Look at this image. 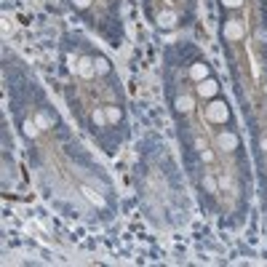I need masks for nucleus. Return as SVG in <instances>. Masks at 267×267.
<instances>
[{
  "label": "nucleus",
  "mask_w": 267,
  "mask_h": 267,
  "mask_svg": "<svg viewBox=\"0 0 267 267\" xmlns=\"http://www.w3.org/2000/svg\"><path fill=\"white\" fill-rule=\"evenodd\" d=\"M104 112H107V123H118V120H120V110H118V107H107Z\"/></svg>",
  "instance_id": "12"
},
{
  "label": "nucleus",
  "mask_w": 267,
  "mask_h": 267,
  "mask_svg": "<svg viewBox=\"0 0 267 267\" xmlns=\"http://www.w3.org/2000/svg\"><path fill=\"white\" fill-rule=\"evenodd\" d=\"M206 118L211 123H227L230 120V107H227V102L214 96L208 102V107H206Z\"/></svg>",
  "instance_id": "1"
},
{
  "label": "nucleus",
  "mask_w": 267,
  "mask_h": 267,
  "mask_svg": "<svg viewBox=\"0 0 267 267\" xmlns=\"http://www.w3.org/2000/svg\"><path fill=\"white\" fill-rule=\"evenodd\" d=\"M91 120H94V128H104V126H107V112H104V110H94Z\"/></svg>",
  "instance_id": "9"
},
{
  "label": "nucleus",
  "mask_w": 267,
  "mask_h": 267,
  "mask_svg": "<svg viewBox=\"0 0 267 267\" xmlns=\"http://www.w3.org/2000/svg\"><path fill=\"white\" fill-rule=\"evenodd\" d=\"M78 75H83V78L96 75V62H94V56H83L80 62H78Z\"/></svg>",
  "instance_id": "5"
},
{
  "label": "nucleus",
  "mask_w": 267,
  "mask_h": 267,
  "mask_svg": "<svg viewBox=\"0 0 267 267\" xmlns=\"http://www.w3.org/2000/svg\"><path fill=\"white\" fill-rule=\"evenodd\" d=\"M243 35H246V30H243V24L238 19L224 22V38H227V40H240Z\"/></svg>",
  "instance_id": "3"
},
{
  "label": "nucleus",
  "mask_w": 267,
  "mask_h": 267,
  "mask_svg": "<svg viewBox=\"0 0 267 267\" xmlns=\"http://www.w3.org/2000/svg\"><path fill=\"white\" fill-rule=\"evenodd\" d=\"M222 3H224V6H230V8H238L243 0H222Z\"/></svg>",
  "instance_id": "16"
},
{
  "label": "nucleus",
  "mask_w": 267,
  "mask_h": 267,
  "mask_svg": "<svg viewBox=\"0 0 267 267\" xmlns=\"http://www.w3.org/2000/svg\"><path fill=\"white\" fill-rule=\"evenodd\" d=\"M24 136H38V123L35 120H24Z\"/></svg>",
  "instance_id": "11"
},
{
  "label": "nucleus",
  "mask_w": 267,
  "mask_h": 267,
  "mask_svg": "<svg viewBox=\"0 0 267 267\" xmlns=\"http://www.w3.org/2000/svg\"><path fill=\"white\" fill-rule=\"evenodd\" d=\"M219 94V83L214 80V78H206V80H200L198 83V96H203V99H214Z\"/></svg>",
  "instance_id": "2"
},
{
  "label": "nucleus",
  "mask_w": 267,
  "mask_h": 267,
  "mask_svg": "<svg viewBox=\"0 0 267 267\" xmlns=\"http://www.w3.org/2000/svg\"><path fill=\"white\" fill-rule=\"evenodd\" d=\"M238 144H240V139H238V134H232V131H224L222 136H219V147H224V150H238Z\"/></svg>",
  "instance_id": "6"
},
{
  "label": "nucleus",
  "mask_w": 267,
  "mask_h": 267,
  "mask_svg": "<svg viewBox=\"0 0 267 267\" xmlns=\"http://www.w3.org/2000/svg\"><path fill=\"white\" fill-rule=\"evenodd\" d=\"M176 22H179V16H176V14L174 11H163V14H158V24L160 27H176Z\"/></svg>",
  "instance_id": "7"
},
{
  "label": "nucleus",
  "mask_w": 267,
  "mask_h": 267,
  "mask_svg": "<svg viewBox=\"0 0 267 267\" xmlns=\"http://www.w3.org/2000/svg\"><path fill=\"white\" fill-rule=\"evenodd\" d=\"M176 110L179 112H190L192 110V96H179L176 99Z\"/></svg>",
  "instance_id": "10"
},
{
  "label": "nucleus",
  "mask_w": 267,
  "mask_h": 267,
  "mask_svg": "<svg viewBox=\"0 0 267 267\" xmlns=\"http://www.w3.org/2000/svg\"><path fill=\"white\" fill-rule=\"evenodd\" d=\"M83 192H86V198H88V200H94V203H96V206H104V200H102V198H99V195L94 192V190H88V187H83Z\"/></svg>",
  "instance_id": "13"
},
{
  "label": "nucleus",
  "mask_w": 267,
  "mask_h": 267,
  "mask_svg": "<svg viewBox=\"0 0 267 267\" xmlns=\"http://www.w3.org/2000/svg\"><path fill=\"white\" fill-rule=\"evenodd\" d=\"M203 187H206V190L214 195L216 192V182H214V176H203Z\"/></svg>",
  "instance_id": "14"
},
{
  "label": "nucleus",
  "mask_w": 267,
  "mask_h": 267,
  "mask_svg": "<svg viewBox=\"0 0 267 267\" xmlns=\"http://www.w3.org/2000/svg\"><path fill=\"white\" fill-rule=\"evenodd\" d=\"M208 75H211V70H208V64H206V62H192V64H190V78H192L195 83L206 80Z\"/></svg>",
  "instance_id": "4"
},
{
  "label": "nucleus",
  "mask_w": 267,
  "mask_h": 267,
  "mask_svg": "<svg viewBox=\"0 0 267 267\" xmlns=\"http://www.w3.org/2000/svg\"><path fill=\"white\" fill-rule=\"evenodd\" d=\"M72 6H75L78 11H86V8L91 6V0H72Z\"/></svg>",
  "instance_id": "15"
},
{
  "label": "nucleus",
  "mask_w": 267,
  "mask_h": 267,
  "mask_svg": "<svg viewBox=\"0 0 267 267\" xmlns=\"http://www.w3.org/2000/svg\"><path fill=\"white\" fill-rule=\"evenodd\" d=\"M262 150H267V139H262Z\"/></svg>",
  "instance_id": "17"
},
{
  "label": "nucleus",
  "mask_w": 267,
  "mask_h": 267,
  "mask_svg": "<svg viewBox=\"0 0 267 267\" xmlns=\"http://www.w3.org/2000/svg\"><path fill=\"white\" fill-rule=\"evenodd\" d=\"M94 62H96V75H110L112 72V64H110L104 56H94Z\"/></svg>",
  "instance_id": "8"
}]
</instances>
